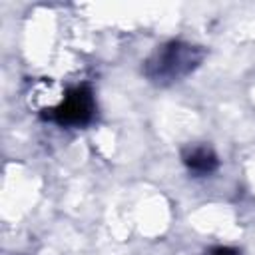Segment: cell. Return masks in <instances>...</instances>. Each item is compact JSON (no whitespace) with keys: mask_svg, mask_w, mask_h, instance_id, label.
<instances>
[{"mask_svg":"<svg viewBox=\"0 0 255 255\" xmlns=\"http://www.w3.org/2000/svg\"><path fill=\"white\" fill-rule=\"evenodd\" d=\"M205 48L183 40H169L157 46L143 62L145 78L155 86H171L193 74L205 60Z\"/></svg>","mask_w":255,"mask_h":255,"instance_id":"1","label":"cell"},{"mask_svg":"<svg viewBox=\"0 0 255 255\" xmlns=\"http://www.w3.org/2000/svg\"><path fill=\"white\" fill-rule=\"evenodd\" d=\"M42 120L54 122L62 128H82L88 126L96 116V100L94 92L88 84L74 86L66 92L62 102L54 108L44 110Z\"/></svg>","mask_w":255,"mask_h":255,"instance_id":"2","label":"cell"},{"mask_svg":"<svg viewBox=\"0 0 255 255\" xmlns=\"http://www.w3.org/2000/svg\"><path fill=\"white\" fill-rule=\"evenodd\" d=\"M181 161L193 175H209L219 167V157L209 145L193 143L181 149Z\"/></svg>","mask_w":255,"mask_h":255,"instance_id":"3","label":"cell"},{"mask_svg":"<svg viewBox=\"0 0 255 255\" xmlns=\"http://www.w3.org/2000/svg\"><path fill=\"white\" fill-rule=\"evenodd\" d=\"M205 255H239L237 249L233 247H225V245H217V247H211L205 251Z\"/></svg>","mask_w":255,"mask_h":255,"instance_id":"4","label":"cell"}]
</instances>
